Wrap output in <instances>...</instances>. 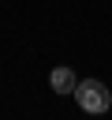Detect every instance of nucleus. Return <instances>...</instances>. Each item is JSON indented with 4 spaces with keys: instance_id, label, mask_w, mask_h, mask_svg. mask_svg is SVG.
Listing matches in <instances>:
<instances>
[{
    "instance_id": "nucleus-2",
    "label": "nucleus",
    "mask_w": 112,
    "mask_h": 120,
    "mask_svg": "<svg viewBox=\"0 0 112 120\" xmlns=\"http://www.w3.org/2000/svg\"><path fill=\"white\" fill-rule=\"evenodd\" d=\"M75 71L71 68H52V90L56 94H75Z\"/></svg>"
},
{
    "instance_id": "nucleus-1",
    "label": "nucleus",
    "mask_w": 112,
    "mask_h": 120,
    "mask_svg": "<svg viewBox=\"0 0 112 120\" xmlns=\"http://www.w3.org/2000/svg\"><path fill=\"white\" fill-rule=\"evenodd\" d=\"M75 101H78L86 112H108L112 94H108V86H105L101 79H82V82L75 86Z\"/></svg>"
}]
</instances>
